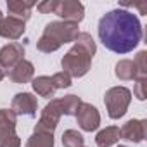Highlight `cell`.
Listing matches in <instances>:
<instances>
[{
  "instance_id": "obj_12",
  "label": "cell",
  "mask_w": 147,
  "mask_h": 147,
  "mask_svg": "<svg viewBox=\"0 0 147 147\" xmlns=\"http://www.w3.org/2000/svg\"><path fill=\"white\" fill-rule=\"evenodd\" d=\"M5 76H9V80L12 83L24 85V83H28V82L33 80V76H35V66H33V62L23 59L21 62H18L12 69H9L5 73Z\"/></svg>"
},
{
  "instance_id": "obj_17",
  "label": "cell",
  "mask_w": 147,
  "mask_h": 147,
  "mask_svg": "<svg viewBox=\"0 0 147 147\" xmlns=\"http://www.w3.org/2000/svg\"><path fill=\"white\" fill-rule=\"evenodd\" d=\"M31 87L40 97H45V99H52L54 94H55V88H54V85L50 82V76H36V78H33Z\"/></svg>"
},
{
  "instance_id": "obj_13",
  "label": "cell",
  "mask_w": 147,
  "mask_h": 147,
  "mask_svg": "<svg viewBox=\"0 0 147 147\" xmlns=\"http://www.w3.org/2000/svg\"><path fill=\"white\" fill-rule=\"evenodd\" d=\"M145 125L147 121L145 119H128L121 128V138L123 140H128V142H142L145 138Z\"/></svg>"
},
{
  "instance_id": "obj_1",
  "label": "cell",
  "mask_w": 147,
  "mask_h": 147,
  "mask_svg": "<svg viewBox=\"0 0 147 147\" xmlns=\"http://www.w3.org/2000/svg\"><path fill=\"white\" fill-rule=\"evenodd\" d=\"M97 33L107 50L114 54H128L142 40V24L133 12L114 9L100 18Z\"/></svg>"
},
{
  "instance_id": "obj_18",
  "label": "cell",
  "mask_w": 147,
  "mask_h": 147,
  "mask_svg": "<svg viewBox=\"0 0 147 147\" xmlns=\"http://www.w3.org/2000/svg\"><path fill=\"white\" fill-rule=\"evenodd\" d=\"M61 102V111L62 114L66 116H76L80 106H82V99L75 94H69V95H64L62 99H59Z\"/></svg>"
},
{
  "instance_id": "obj_19",
  "label": "cell",
  "mask_w": 147,
  "mask_h": 147,
  "mask_svg": "<svg viewBox=\"0 0 147 147\" xmlns=\"http://www.w3.org/2000/svg\"><path fill=\"white\" fill-rule=\"evenodd\" d=\"M26 147H54V133L33 131V135L26 140Z\"/></svg>"
},
{
  "instance_id": "obj_8",
  "label": "cell",
  "mask_w": 147,
  "mask_h": 147,
  "mask_svg": "<svg viewBox=\"0 0 147 147\" xmlns=\"http://www.w3.org/2000/svg\"><path fill=\"white\" fill-rule=\"evenodd\" d=\"M11 109L16 113V116H30L35 118L38 111V100L33 94L30 92H19L14 95Z\"/></svg>"
},
{
  "instance_id": "obj_9",
  "label": "cell",
  "mask_w": 147,
  "mask_h": 147,
  "mask_svg": "<svg viewBox=\"0 0 147 147\" xmlns=\"http://www.w3.org/2000/svg\"><path fill=\"white\" fill-rule=\"evenodd\" d=\"M76 121L83 131H95L100 125V114L95 106H92L88 102H82V106L76 113Z\"/></svg>"
},
{
  "instance_id": "obj_23",
  "label": "cell",
  "mask_w": 147,
  "mask_h": 147,
  "mask_svg": "<svg viewBox=\"0 0 147 147\" xmlns=\"http://www.w3.org/2000/svg\"><path fill=\"white\" fill-rule=\"evenodd\" d=\"M55 4H57V0H45V2H40L36 4V11L40 14H54V9H55Z\"/></svg>"
},
{
  "instance_id": "obj_22",
  "label": "cell",
  "mask_w": 147,
  "mask_h": 147,
  "mask_svg": "<svg viewBox=\"0 0 147 147\" xmlns=\"http://www.w3.org/2000/svg\"><path fill=\"white\" fill-rule=\"evenodd\" d=\"M145 59H147V52H145V50H140V52L137 54V57L133 59L135 67H137V80H145V76H147V64H145Z\"/></svg>"
},
{
  "instance_id": "obj_28",
  "label": "cell",
  "mask_w": 147,
  "mask_h": 147,
  "mask_svg": "<svg viewBox=\"0 0 147 147\" xmlns=\"http://www.w3.org/2000/svg\"><path fill=\"white\" fill-rule=\"evenodd\" d=\"M118 147H128V145H118Z\"/></svg>"
},
{
  "instance_id": "obj_6",
  "label": "cell",
  "mask_w": 147,
  "mask_h": 147,
  "mask_svg": "<svg viewBox=\"0 0 147 147\" xmlns=\"http://www.w3.org/2000/svg\"><path fill=\"white\" fill-rule=\"evenodd\" d=\"M62 116L61 111V102L59 99H50V102L42 109L38 123L35 125V131H47V133H54V130L59 125V119Z\"/></svg>"
},
{
  "instance_id": "obj_15",
  "label": "cell",
  "mask_w": 147,
  "mask_h": 147,
  "mask_svg": "<svg viewBox=\"0 0 147 147\" xmlns=\"http://www.w3.org/2000/svg\"><path fill=\"white\" fill-rule=\"evenodd\" d=\"M121 140V131L118 126H107L95 135V144L99 147H111Z\"/></svg>"
},
{
  "instance_id": "obj_21",
  "label": "cell",
  "mask_w": 147,
  "mask_h": 147,
  "mask_svg": "<svg viewBox=\"0 0 147 147\" xmlns=\"http://www.w3.org/2000/svg\"><path fill=\"white\" fill-rule=\"evenodd\" d=\"M71 80H73V78L67 75V73H64V71H59V73H55V75L50 76V82H52V85H54L55 90H57V88H69V87L73 85Z\"/></svg>"
},
{
  "instance_id": "obj_10",
  "label": "cell",
  "mask_w": 147,
  "mask_h": 147,
  "mask_svg": "<svg viewBox=\"0 0 147 147\" xmlns=\"http://www.w3.org/2000/svg\"><path fill=\"white\" fill-rule=\"evenodd\" d=\"M24 52L26 50L19 42H11L0 49V66L5 69V73L24 59Z\"/></svg>"
},
{
  "instance_id": "obj_29",
  "label": "cell",
  "mask_w": 147,
  "mask_h": 147,
  "mask_svg": "<svg viewBox=\"0 0 147 147\" xmlns=\"http://www.w3.org/2000/svg\"><path fill=\"white\" fill-rule=\"evenodd\" d=\"M83 147H85V145H83Z\"/></svg>"
},
{
  "instance_id": "obj_11",
  "label": "cell",
  "mask_w": 147,
  "mask_h": 147,
  "mask_svg": "<svg viewBox=\"0 0 147 147\" xmlns=\"http://www.w3.org/2000/svg\"><path fill=\"white\" fill-rule=\"evenodd\" d=\"M26 31V23L12 16H5L0 21V36L7 40H19Z\"/></svg>"
},
{
  "instance_id": "obj_4",
  "label": "cell",
  "mask_w": 147,
  "mask_h": 147,
  "mask_svg": "<svg viewBox=\"0 0 147 147\" xmlns=\"http://www.w3.org/2000/svg\"><path fill=\"white\" fill-rule=\"evenodd\" d=\"M131 102V92L126 87H113L104 95V104L111 119H119L128 111Z\"/></svg>"
},
{
  "instance_id": "obj_20",
  "label": "cell",
  "mask_w": 147,
  "mask_h": 147,
  "mask_svg": "<svg viewBox=\"0 0 147 147\" xmlns=\"http://www.w3.org/2000/svg\"><path fill=\"white\" fill-rule=\"evenodd\" d=\"M85 138L78 130H66L62 133V145L64 147H83Z\"/></svg>"
},
{
  "instance_id": "obj_27",
  "label": "cell",
  "mask_w": 147,
  "mask_h": 147,
  "mask_svg": "<svg viewBox=\"0 0 147 147\" xmlns=\"http://www.w3.org/2000/svg\"><path fill=\"white\" fill-rule=\"evenodd\" d=\"M2 18H4V16H2V11H0V21H2Z\"/></svg>"
},
{
  "instance_id": "obj_24",
  "label": "cell",
  "mask_w": 147,
  "mask_h": 147,
  "mask_svg": "<svg viewBox=\"0 0 147 147\" xmlns=\"http://www.w3.org/2000/svg\"><path fill=\"white\" fill-rule=\"evenodd\" d=\"M144 85H145V80H135V97L138 100H145V92H144Z\"/></svg>"
},
{
  "instance_id": "obj_14",
  "label": "cell",
  "mask_w": 147,
  "mask_h": 147,
  "mask_svg": "<svg viewBox=\"0 0 147 147\" xmlns=\"http://www.w3.org/2000/svg\"><path fill=\"white\" fill-rule=\"evenodd\" d=\"M35 5H36V2H33V0H7L9 16L21 19L24 23L31 18V9Z\"/></svg>"
},
{
  "instance_id": "obj_3",
  "label": "cell",
  "mask_w": 147,
  "mask_h": 147,
  "mask_svg": "<svg viewBox=\"0 0 147 147\" xmlns=\"http://www.w3.org/2000/svg\"><path fill=\"white\" fill-rule=\"evenodd\" d=\"M80 30L75 23H66V21H50L45 24L42 36L36 42V49L43 54H52L59 50L64 43L75 42Z\"/></svg>"
},
{
  "instance_id": "obj_26",
  "label": "cell",
  "mask_w": 147,
  "mask_h": 147,
  "mask_svg": "<svg viewBox=\"0 0 147 147\" xmlns=\"http://www.w3.org/2000/svg\"><path fill=\"white\" fill-rule=\"evenodd\" d=\"M4 78H5V69H4L2 66H0V82H2Z\"/></svg>"
},
{
  "instance_id": "obj_5",
  "label": "cell",
  "mask_w": 147,
  "mask_h": 147,
  "mask_svg": "<svg viewBox=\"0 0 147 147\" xmlns=\"http://www.w3.org/2000/svg\"><path fill=\"white\" fill-rule=\"evenodd\" d=\"M18 116L12 109H0V147H21V138L16 133Z\"/></svg>"
},
{
  "instance_id": "obj_25",
  "label": "cell",
  "mask_w": 147,
  "mask_h": 147,
  "mask_svg": "<svg viewBox=\"0 0 147 147\" xmlns=\"http://www.w3.org/2000/svg\"><path fill=\"white\" fill-rule=\"evenodd\" d=\"M121 5H126V7H137L140 11V14H147V4L145 2H140V4H121Z\"/></svg>"
},
{
  "instance_id": "obj_16",
  "label": "cell",
  "mask_w": 147,
  "mask_h": 147,
  "mask_svg": "<svg viewBox=\"0 0 147 147\" xmlns=\"http://www.w3.org/2000/svg\"><path fill=\"white\" fill-rule=\"evenodd\" d=\"M114 75H116V78L121 80V82L137 80V67H135V62H133L131 59H121L119 62H116Z\"/></svg>"
},
{
  "instance_id": "obj_2",
  "label": "cell",
  "mask_w": 147,
  "mask_h": 147,
  "mask_svg": "<svg viewBox=\"0 0 147 147\" xmlns=\"http://www.w3.org/2000/svg\"><path fill=\"white\" fill-rule=\"evenodd\" d=\"M97 47L90 33H78L76 40L73 42V47L66 52L61 59L62 71L67 73L71 78H82L92 67V57L95 55Z\"/></svg>"
},
{
  "instance_id": "obj_7",
  "label": "cell",
  "mask_w": 147,
  "mask_h": 147,
  "mask_svg": "<svg viewBox=\"0 0 147 147\" xmlns=\"http://www.w3.org/2000/svg\"><path fill=\"white\" fill-rule=\"evenodd\" d=\"M54 14L61 18V21L80 24L85 18V7L78 0H57Z\"/></svg>"
}]
</instances>
